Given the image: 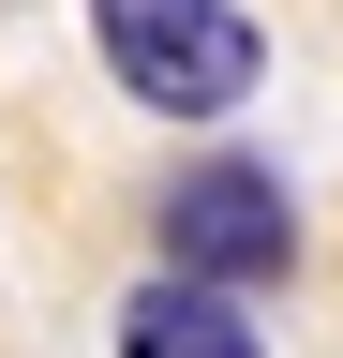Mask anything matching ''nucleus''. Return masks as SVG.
Returning a JSON list of instances; mask_svg holds the SVG:
<instances>
[{"label": "nucleus", "instance_id": "2", "mask_svg": "<svg viewBox=\"0 0 343 358\" xmlns=\"http://www.w3.org/2000/svg\"><path fill=\"white\" fill-rule=\"evenodd\" d=\"M149 239L180 284H284V254H298V194H284V164H254V150H194L180 179H164V209H149Z\"/></svg>", "mask_w": 343, "mask_h": 358}, {"label": "nucleus", "instance_id": "1", "mask_svg": "<svg viewBox=\"0 0 343 358\" xmlns=\"http://www.w3.org/2000/svg\"><path fill=\"white\" fill-rule=\"evenodd\" d=\"M90 45L149 120H239L269 75V30L239 0H90Z\"/></svg>", "mask_w": 343, "mask_h": 358}, {"label": "nucleus", "instance_id": "3", "mask_svg": "<svg viewBox=\"0 0 343 358\" xmlns=\"http://www.w3.org/2000/svg\"><path fill=\"white\" fill-rule=\"evenodd\" d=\"M119 358H269L254 343V313L224 284H180V268H149L135 299H119Z\"/></svg>", "mask_w": 343, "mask_h": 358}]
</instances>
